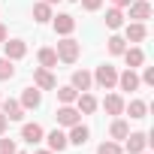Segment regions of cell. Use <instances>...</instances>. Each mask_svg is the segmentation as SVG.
<instances>
[{
	"label": "cell",
	"mask_w": 154,
	"mask_h": 154,
	"mask_svg": "<svg viewBox=\"0 0 154 154\" xmlns=\"http://www.w3.org/2000/svg\"><path fill=\"white\" fill-rule=\"evenodd\" d=\"M124 60H127L130 69H136V66L145 63V54H142V48H124Z\"/></svg>",
	"instance_id": "17"
},
{
	"label": "cell",
	"mask_w": 154,
	"mask_h": 154,
	"mask_svg": "<svg viewBox=\"0 0 154 154\" xmlns=\"http://www.w3.org/2000/svg\"><path fill=\"white\" fill-rule=\"evenodd\" d=\"M75 103H79V112H85V115H91V112L97 109V100H94L88 91H82L79 97H75Z\"/></svg>",
	"instance_id": "19"
},
{
	"label": "cell",
	"mask_w": 154,
	"mask_h": 154,
	"mask_svg": "<svg viewBox=\"0 0 154 154\" xmlns=\"http://www.w3.org/2000/svg\"><path fill=\"white\" fill-rule=\"evenodd\" d=\"M42 3H57V0H42Z\"/></svg>",
	"instance_id": "36"
},
{
	"label": "cell",
	"mask_w": 154,
	"mask_h": 154,
	"mask_svg": "<svg viewBox=\"0 0 154 154\" xmlns=\"http://www.w3.org/2000/svg\"><path fill=\"white\" fill-rule=\"evenodd\" d=\"M145 24L142 21H133V24H127V42H142L145 39Z\"/></svg>",
	"instance_id": "16"
},
{
	"label": "cell",
	"mask_w": 154,
	"mask_h": 154,
	"mask_svg": "<svg viewBox=\"0 0 154 154\" xmlns=\"http://www.w3.org/2000/svg\"><path fill=\"white\" fill-rule=\"evenodd\" d=\"M75 3H79V0H75Z\"/></svg>",
	"instance_id": "38"
},
{
	"label": "cell",
	"mask_w": 154,
	"mask_h": 154,
	"mask_svg": "<svg viewBox=\"0 0 154 154\" xmlns=\"http://www.w3.org/2000/svg\"><path fill=\"white\" fill-rule=\"evenodd\" d=\"M124 24V12L118 9V6H112L109 12H106V27H112V30H118Z\"/></svg>",
	"instance_id": "22"
},
{
	"label": "cell",
	"mask_w": 154,
	"mask_h": 154,
	"mask_svg": "<svg viewBox=\"0 0 154 154\" xmlns=\"http://www.w3.org/2000/svg\"><path fill=\"white\" fill-rule=\"evenodd\" d=\"M118 85H121V91H136L142 82H139V75H136L133 69H127V72H121V75H118Z\"/></svg>",
	"instance_id": "15"
},
{
	"label": "cell",
	"mask_w": 154,
	"mask_h": 154,
	"mask_svg": "<svg viewBox=\"0 0 154 154\" xmlns=\"http://www.w3.org/2000/svg\"><path fill=\"white\" fill-rule=\"evenodd\" d=\"M15 154H24V151H15Z\"/></svg>",
	"instance_id": "37"
},
{
	"label": "cell",
	"mask_w": 154,
	"mask_h": 154,
	"mask_svg": "<svg viewBox=\"0 0 154 154\" xmlns=\"http://www.w3.org/2000/svg\"><path fill=\"white\" fill-rule=\"evenodd\" d=\"M97 154H121V145H118V142H103V145L97 148Z\"/></svg>",
	"instance_id": "28"
},
{
	"label": "cell",
	"mask_w": 154,
	"mask_h": 154,
	"mask_svg": "<svg viewBox=\"0 0 154 154\" xmlns=\"http://www.w3.org/2000/svg\"><path fill=\"white\" fill-rule=\"evenodd\" d=\"M94 82H97L103 91H112V88L118 85V72H115V66H109V63L97 66V72H94Z\"/></svg>",
	"instance_id": "2"
},
{
	"label": "cell",
	"mask_w": 154,
	"mask_h": 154,
	"mask_svg": "<svg viewBox=\"0 0 154 154\" xmlns=\"http://www.w3.org/2000/svg\"><path fill=\"white\" fill-rule=\"evenodd\" d=\"M145 145H148L145 133H127V154H142Z\"/></svg>",
	"instance_id": "10"
},
{
	"label": "cell",
	"mask_w": 154,
	"mask_h": 154,
	"mask_svg": "<svg viewBox=\"0 0 154 154\" xmlns=\"http://www.w3.org/2000/svg\"><path fill=\"white\" fill-rule=\"evenodd\" d=\"M75 97H79V91H75L72 85H63V88H57V100H60V103H75Z\"/></svg>",
	"instance_id": "24"
},
{
	"label": "cell",
	"mask_w": 154,
	"mask_h": 154,
	"mask_svg": "<svg viewBox=\"0 0 154 154\" xmlns=\"http://www.w3.org/2000/svg\"><path fill=\"white\" fill-rule=\"evenodd\" d=\"M112 3H115V6L121 9V6H130V0H112Z\"/></svg>",
	"instance_id": "34"
},
{
	"label": "cell",
	"mask_w": 154,
	"mask_h": 154,
	"mask_svg": "<svg viewBox=\"0 0 154 154\" xmlns=\"http://www.w3.org/2000/svg\"><path fill=\"white\" fill-rule=\"evenodd\" d=\"M109 133H112V139H127V133H130V127L118 118V121H112V127H109Z\"/></svg>",
	"instance_id": "25"
},
{
	"label": "cell",
	"mask_w": 154,
	"mask_h": 154,
	"mask_svg": "<svg viewBox=\"0 0 154 154\" xmlns=\"http://www.w3.org/2000/svg\"><path fill=\"white\" fill-rule=\"evenodd\" d=\"M51 18H54V30H57L60 36H69V33L75 30V18H72V15L60 12V15H51Z\"/></svg>",
	"instance_id": "6"
},
{
	"label": "cell",
	"mask_w": 154,
	"mask_h": 154,
	"mask_svg": "<svg viewBox=\"0 0 154 154\" xmlns=\"http://www.w3.org/2000/svg\"><path fill=\"white\" fill-rule=\"evenodd\" d=\"M39 66L42 69H51V66H57V54H54V48H39Z\"/></svg>",
	"instance_id": "21"
},
{
	"label": "cell",
	"mask_w": 154,
	"mask_h": 154,
	"mask_svg": "<svg viewBox=\"0 0 154 154\" xmlns=\"http://www.w3.org/2000/svg\"><path fill=\"white\" fill-rule=\"evenodd\" d=\"M42 136H45V133H42V127H39V124H24V127H21V139H24V142H30V145L42 142Z\"/></svg>",
	"instance_id": "14"
},
{
	"label": "cell",
	"mask_w": 154,
	"mask_h": 154,
	"mask_svg": "<svg viewBox=\"0 0 154 154\" xmlns=\"http://www.w3.org/2000/svg\"><path fill=\"white\" fill-rule=\"evenodd\" d=\"M139 82H142V85H154V66H145V72H142Z\"/></svg>",
	"instance_id": "31"
},
{
	"label": "cell",
	"mask_w": 154,
	"mask_h": 154,
	"mask_svg": "<svg viewBox=\"0 0 154 154\" xmlns=\"http://www.w3.org/2000/svg\"><path fill=\"white\" fill-rule=\"evenodd\" d=\"M0 154H15V142L12 139H0Z\"/></svg>",
	"instance_id": "30"
},
{
	"label": "cell",
	"mask_w": 154,
	"mask_h": 154,
	"mask_svg": "<svg viewBox=\"0 0 154 154\" xmlns=\"http://www.w3.org/2000/svg\"><path fill=\"white\" fill-rule=\"evenodd\" d=\"M33 85H36L39 91H54V88H57V79H54L48 69L39 66V69H33Z\"/></svg>",
	"instance_id": "3"
},
{
	"label": "cell",
	"mask_w": 154,
	"mask_h": 154,
	"mask_svg": "<svg viewBox=\"0 0 154 154\" xmlns=\"http://www.w3.org/2000/svg\"><path fill=\"white\" fill-rule=\"evenodd\" d=\"M79 42L75 39H69V36H63L60 42H57V48H54V54H57V60H63V63H75V57H79Z\"/></svg>",
	"instance_id": "1"
},
{
	"label": "cell",
	"mask_w": 154,
	"mask_h": 154,
	"mask_svg": "<svg viewBox=\"0 0 154 154\" xmlns=\"http://www.w3.org/2000/svg\"><path fill=\"white\" fill-rule=\"evenodd\" d=\"M6 127H9V118H6L3 112H0V136H3V133H6Z\"/></svg>",
	"instance_id": "32"
},
{
	"label": "cell",
	"mask_w": 154,
	"mask_h": 154,
	"mask_svg": "<svg viewBox=\"0 0 154 154\" xmlns=\"http://www.w3.org/2000/svg\"><path fill=\"white\" fill-rule=\"evenodd\" d=\"M88 136H91V130L79 121V124H72V127H69V136H66V139H69L72 145H85V142H88Z\"/></svg>",
	"instance_id": "12"
},
{
	"label": "cell",
	"mask_w": 154,
	"mask_h": 154,
	"mask_svg": "<svg viewBox=\"0 0 154 154\" xmlns=\"http://www.w3.org/2000/svg\"><path fill=\"white\" fill-rule=\"evenodd\" d=\"M45 142H48V151H57V154L69 145V139H66V133H63V130H51V133L45 136Z\"/></svg>",
	"instance_id": "9"
},
{
	"label": "cell",
	"mask_w": 154,
	"mask_h": 154,
	"mask_svg": "<svg viewBox=\"0 0 154 154\" xmlns=\"http://www.w3.org/2000/svg\"><path fill=\"white\" fill-rule=\"evenodd\" d=\"M127 112H130V118H145V112H148V106H145V100H130V106H127Z\"/></svg>",
	"instance_id": "23"
},
{
	"label": "cell",
	"mask_w": 154,
	"mask_h": 154,
	"mask_svg": "<svg viewBox=\"0 0 154 154\" xmlns=\"http://www.w3.org/2000/svg\"><path fill=\"white\" fill-rule=\"evenodd\" d=\"M142 154H145V151H142Z\"/></svg>",
	"instance_id": "39"
},
{
	"label": "cell",
	"mask_w": 154,
	"mask_h": 154,
	"mask_svg": "<svg viewBox=\"0 0 154 154\" xmlns=\"http://www.w3.org/2000/svg\"><path fill=\"white\" fill-rule=\"evenodd\" d=\"M79 3H82L85 12H97V9L103 6V0H79Z\"/></svg>",
	"instance_id": "29"
},
{
	"label": "cell",
	"mask_w": 154,
	"mask_h": 154,
	"mask_svg": "<svg viewBox=\"0 0 154 154\" xmlns=\"http://www.w3.org/2000/svg\"><path fill=\"white\" fill-rule=\"evenodd\" d=\"M33 154H54V151H48V148H45V151H33Z\"/></svg>",
	"instance_id": "35"
},
{
	"label": "cell",
	"mask_w": 154,
	"mask_h": 154,
	"mask_svg": "<svg viewBox=\"0 0 154 154\" xmlns=\"http://www.w3.org/2000/svg\"><path fill=\"white\" fill-rule=\"evenodd\" d=\"M12 75H15V66H12V60H9V57H0V82L12 79Z\"/></svg>",
	"instance_id": "26"
},
{
	"label": "cell",
	"mask_w": 154,
	"mask_h": 154,
	"mask_svg": "<svg viewBox=\"0 0 154 154\" xmlns=\"http://www.w3.org/2000/svg\"><path fill=\"white\" fill-rule=\"evenodd\" d=\"M103 109H106L109 115H121V112H124V100H121L118 94H109V97L103 100Z\"/></svg>",
	"instance_id": "18"
},
{
	"label": "cell",
	"mask_w": 154,
	"mask_h": 154,
	"mask_svg": "<svg viewBox=\"0 0 154 154\" xmlns=\"http://www.w3.org/2000/svg\"><path fill=\"white\" fill-rule=\"evenodd\" d=\"M3 42H6V27L0 24V45H3Z\"/></svg>",
	"instance_id": "33"
},
{
	"label": "cell",
	"mask_w": 154,
	"mask_h": 154,
	"mask_svg": "<svg viewBox=\"0 0 154 154\" xmlns=\"http://www.w3.org/2000/svg\"><path fill=\"white\" fill-rule=\"evenodd\" d=\"M79 115H82L79 109H72L69 103H63V106L57 109V115H54V118H57V124H60V127H72V124H79Z\"/></svg>",
	"instance_id": "4"
},
{
	"label": "cell",
	"mask_w": 154,
	"mask_h": 154,
	"mask_svg": "<svg viewBox=\"0 0 154 154\" xmlns=\"http://www.w3.org/2000/svg\"><path fill=\"white\" fill-rule=\"evenodd\" d=\"M42 103V94H39V88L33 85V88H24V94H21V106L24 109H36Z\"/></svg>",
	"instance_id": "13"
},
{
	"label": "cell",
	"mask_w": 154,
	"mask_h": 154,
	"mask_svg": "<svg viewBox=\"0 0 154 154\" xmlns=\"http://www.w3.org/2000/svg\"><path fill=\"white\" fill-rule=\"evenodd\" d=\"M33 21H39V24H45V21H51V3H39L33 6Z\"/></svg>",
	"instance_id": "20"
},
{
	"label": "cell",
	"mask_w": 154,
	"mask_h": 154,
	"mask_svg": "<svg viewBox=\"0 0 154 154\" xmlns=\"http://www.w3.org/2000/svg\"><path fill=\"white\" fill-rule=\"evenodd\" d=\"M106 42H109V51L112 54H124V48H127V39L124 36H109Z\"/></svg>",
	"instance_id": "27"
},
{
	"label": "cell",
	"mask_w": 154,
	"mask_h": 154,
	"mask_svg": "<svg viewBox=\"0 0 154 154\" xmlns=\"http://www.w3.org/2000/svg\"><path fill=\"white\" fill-rule=\"evenodd\" d=\"M3 57H9V60H21L24 54H27V45L21 42V39H9V42H3Z\"/></svg>",
	"instance_id": "7"
},
{
	"label": "cell",
	"mask_w": 154,
	"mask_h": 154,
	"mask_svg": "<svg viewBox=\"0 0 154 154\" xmlns=\"http://www.w3.org/2000/svg\"><path fill=\"white\" fill-rule=\"evenodd\" d=\"M91 85H94V75H91L88 69H75V72H72V88L79 91V94H82V91H88Z\"/></svg>",
	"instance_id": "11"
},
{
	"label": "cell",
	"mask_w": 154,
	"mask_h": 154,
	"mask_svg": "<svg viewBox=\"0 0 154 154\" xmlns=\"http://www.w3.org/2000/svg\"><path fill=\"white\" fill-rule=\"evenodd\" d=\"M130 18L133 21L151 18V3H148V0H130Z\"/></svg>",
	"instance_id": "5"
},
{
	"label": "cell",
	"mask_w": 154,
	"mask_h": 154,
	"mask_svg": "<svg viewBox=\"0 0 154 154\" xmlns=\"http://www.w3.org/2000/svg\"><path fill=\"white\" fill-rule=\"evenodd\" d=\"M0 106H3V115H6L9 121H21V118H24V106H21L18 100H12V97H9V100H3Z\"/></svg>",
	"instance_id": "8"
}]
</instances>
